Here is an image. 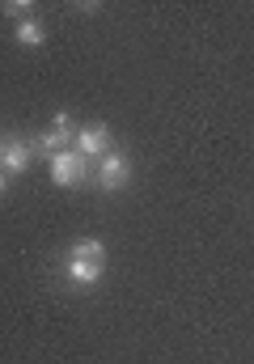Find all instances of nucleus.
I'll list each match as a JSON object with an SVG mask.
<instances>
[{"mask_svg":"<svg viewBox=\"0 0 254 364\" xmlns=\"http://www.w3.org/2000/svg\"><path fill=\"white\" fill-rule=\"evenodd\" d=\"M106 272V246L102 242H93V237H81V242H73L68 246V255H64V275L73 279V284H97Z\"/></svg>","mask_w":254,"mask_h":364,"instance_id":"obj_1","label":"nucleus"},{"mask_svg":"<svg viewBox=\"0 0 254 364\" xmlns=\"http://www.w3.org/2000/svg\"><path fill=\"white\" fill-rule=\"evenodd\" d=\"M0 199H4V174H0Z\"/></svg>","mask_w":254,"mask_h":364,"instance_id":"obj_9","label":"nucleus"},{"mask_svg":"<svg viewBox=\"0 0 254 364\" xmlns=\"http://www.w3.org/2000/svg\"><path fill=\"white\" fill-rule=\"evenodd\" d=\"M4 13H13V17H21V21H26V17H30V4H21V0H9V4H4Z\"/></svg>","mask_w":254,"mask_h":364,"instance_id":"obj_8","label":"nucleus"},{"mask_svg":"<svg viewBox=\"0 0 254 364\" xmlns=\"http://www.w3.org/2000/svg\"><path fill=\"white\" fill-rule=\"evenodd\" d=\"M47 166H51V182H55V186H77V182H85V174H89V161H85L81 153H73V149L55 153Z\"/></svg>","mask_w":254,"mask_h":364,"instance_id":"obj_2","label":"nucleus"},{"mask_svg":"<svg viewBox=\"0 0 254 364\" xmlns=\"http://www.w3.org/2000/svg\"><path fill=\"white\" fill-rule=\"evenodd\" d=\"M77 153H81L85 161H102V157L110 153V132H106L102 123H93V127L77 132Z\"/></svg>","mask_w":254,"mask_h":364,"instance_id":"obj_5","label":"nucleus"},{"mask_svg":"<svg viewBox=\"0 0 254 364\" xmlns=\"http://www.w3.org/2000/svg\"><path fill=\"white\" fill-rule=\"evenodd\" d=\"M0 157H4V144H0Z\"/></svg>","mask_w":254,"mask_h":364,"instance_id":"obj_10","label":"nucleus"},{"mask_svg":"<svg viewBox=\"0 0 254 364\" xmlns=\"http://www.w3.org/2000/svg\"><path fill=\"white\" fill-rule=\"evenodd\" d=\"M68 140H73V119H68V114H55V119H51V132H43V136L34 140V149L51 161L55 153H64Z\"/></svg>","mask_w":254,"mask_h":364,"instance_id":"obj_4","label":"nucleus"},{"mask_svg":"<svg viewBox=\"0 0 254 364\" xmlns=\"http://www.w3.org/2000/svg\"><path fill=\"white\" fill-rule=\"evenodd\" d=\"M26 166H30V144L9 140L4 144V157H0V174H26Z\"/></svg>","mask_w":254,"mask_h":364,"instance_id":"obj_6","label":"nucleus"},{"mask_svg":"<svg viewBox=\"0 0 254 364\" xmlns=\"http://www.w3.org/2000/svg\"><path fill=\"white\" fill-rule=\"evenodd\" d=\"M13 38H17L21 47H43V43H47V30H43L38 17H26V21L13 26Z\"/></svg>","mask_w":254,"mask_h":364,"instance_id":"obj_7","label":"nucleus"},{"mask_svg":"<svg viewBox=\"0 0 254 364\" xmlns=\"http://www.w3.org/2000/svg\"><path fill=\"white\" fill-rule=\"evenodd\" d=\"M127 178H132V161L110 149V153L97 161V186H102V191H119Z\"/></svg>","mask_w":254,"mask_h":364,"instance_id":"obj_3","label":"nucleus"}]
</instances>
